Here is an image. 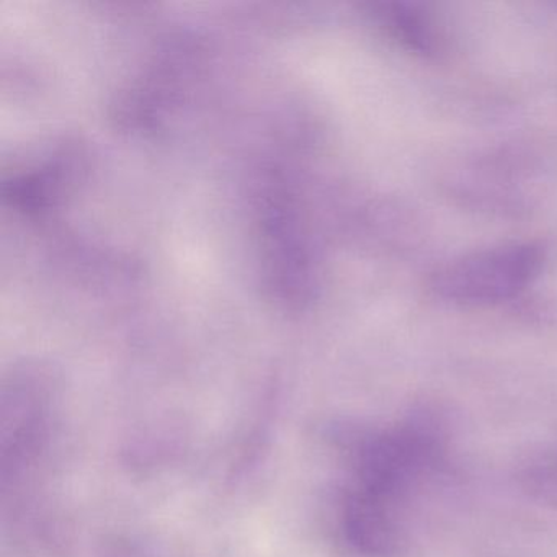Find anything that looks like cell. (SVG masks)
Returning <instances> with one entry per match:
<instances>
[{
  "instance_id": "cell-2",
  "label": "cell",
  "mask_w": 557,
  "mask_h": 557,
  "mask_svg": "<svg viewBox=\"0 0 557 557\" xmlns=\"http://www.w3.org/2000/svg\"><path fill=\"white\" fill-rule=\"evenodd\" d=\"M342 528L348 543L364 556H389L399 546V528L391 504L361 492L345 495Z\"/></svg>"
},
{
  "instance_id": "cell-1",
  "label": "cell",
  "mask_w": 557,
  "mask_h": 557,
  "mask_svg": "<svg viewBox=\"0 0 557 557\" xmlns=\"http://www.w3.org/2000/svg\"><path fill=\"white\" fill-rule=\"evenodd\" d=\"M536 247L487 250L453 263L436 276V289L462 302H494L521 292L540 272Z\"/></svg>"
}]
</instances>
